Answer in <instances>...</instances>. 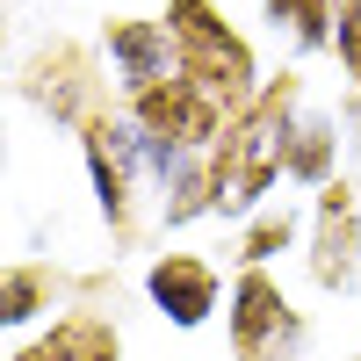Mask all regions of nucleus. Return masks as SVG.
I'll list each match as a JSON object with an SVG mask.
<instances>
[{
    "label": "nucleus",
    "instance_id": "1",
    "mask_svg": "<svg viewBox=\"0 0 361 361\" xmlns=\"http://www.w3.org/2000/svg\"><path fill=\"white\" fill-rule=\"evenodd\" d=\"M289 137H296V80H267L253 109H238L217 152H209V209L217 217H246L275 195V180L289 173Z\"/></svg>",
    "mask_w": 361,
    "mask_h": 361
},
{
    "label": "nucleus",
    "instance_id": "2",
    "mask_svg": "<svg viewBox=\"0 0 361 361\" xmlns=\"http://www.w3.org/2000/svg\"><path fill=\"white\" fill-rule=\"evenodd\" d=\"M166 37H173V58L202 94H217L231 116L260 102V66H253V44L209 8V0H166Z\"/></svg>",
    "mask_w": 361,
    "mask_h": 361
},
{
    "label": "nucleus",
    "instance_id": "3",
    "mask_svg": "<svg viewBox=\"0 0 361 361\" xmlns=\"http://www.w3.org/2000/svg\"><path fill=\"white\" fill-rule=\"evenodd\" d=\"M296 340H304V318L289 311L282 282L267 267H246L231 282V354L238 361H289Z\"/></svg>",
    "mask_w": 361,
    "mask_h": 361
},
{
    "label": "nucleus",
    "instance_id": "4",
    "mask_svg": "<svg viewBox=\"0 0 361 361\" xmlns=\"http://www.w3.org/2000/svg\"><path fill=\"white\" fill-rule=\"evenodd\" d=\"M311 282L325 296H347L361 282V202L347 180H325L311 202Z\"/></svg>",
    "mask_w": 361,
    "mask_h": 361
},
{
    "label": "nucleus",
    "instance_id": "5",
    "mask_svg": "<svg viewBox=\"0 0 361 361\" xmlns=\"http://www.w3.org/2000/svg\"><path fill=\"white\" fill-rule=\"evenodd\" d=\"M145 296H152L180 333H195V325H209L224 282H217V267H209L202 253H159L152 267H145Z\"/></svg>",
    "mask_w": 361,
    "mask_h": 361
},
{
    "label": "nucleus",
    "instance_id": "6",
    "mask_svg": "<svg viewBox=\"0 0 361 361\" xmlns=\"http://www.w3.org/2000/svg\"><path fill=\"white\" fill-rule=\"evenodd\" d=\"M109 66H116V80H123L130 94H145V87L173 80V73H180V58H173L166 22H137V15L109 22Z\"/></svg>",
    "mask_w": 361,
    "mask_h": 361
},
{
    "label": "nucleus",
    "instance_id": "7",
    "mask_svg": "<svg viewBox=\"0 0 361 361\" xmlns=\"http://www.w3.org/2000/svg\"><path fill=\"white\" fill-rule=\"evenodd\" d=\"M116 354H123L116 325L94 318V311H73V318H58L37 347H22L15 361H116Z\"/></svg>",
    "mask_w": 361,
    "mask_h": 361
},
{
    "label": "nucleus",
    "instance_id": "8",
    "mask_svg": "<svg viewBox=\"0 0 361 361\" xmlns=\"http://www.w3.org/2000/svg\"><path fill=\"white\" fill-rule=\"evenodd\" d=\"M267 22L289 29V44H296V51H318V44H333L340 0H267Z\"/></svg>",
    "mask_w": 361,
    "mask_h": 361
},
{
    "label": "nucleus",
    "instance_id": "9",
    "mask_svg": "<svg viewBox=\"0 0 361 361\" xmlns=\"http://www.w3.org/2000/svg\"><path fill=\"white\" fill-rule=\"evenodd\" d=\"M333 123H318V116H311V123H296V137H289V173L296 180H311V188H325V180H333V173H325V166H333Z\"/></svg>",
    "mask_w": 361,
    "mask_h": 361
},
{
    "label": "nucleus",
    "instance_id": "10",
    "mask_svg": "<svg viewBox=\"0 0 361 361\" xmlns=\"http://www.w3.org/2000/svg\"><path fill=\"white\" fill-rule=\"evenodd\" d=\"M289 238H296V217H289V209H267V217L246 231V246H238V260H246V267H267V260H275L282 246H289Z\"/></svg>",
    "mask_w": 361,
    "mask_h": 361
},
{
    "label": "nucleus",
    "instance_id": "11",
    "mask_svg": "<svg viewBox=\"0 0 361 361\" xmlns=\"http://www.w3.org/2000/svg\"><path fill=\"white\" fill-rule=\"evenodd\" d=\"M333 51H340L347 80H361V0H340V22H333Z\"/></svg>",
    "mask_w": 361,
    "mask_h": 361
}]
</instances>
